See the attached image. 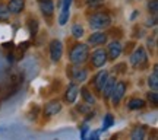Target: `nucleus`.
Returning <instances> with one entry per match:
<instances>
[{
    "instance_id": "23",
    "label": "nucleus",
    "mask_w": 158,
    "mask_h": 140,
    "mask_svg": "<svg viewBox=\"0 0 158 140\" xmlns=\"http://www.w3.org/2000/svg\"><path fill=\"white\" fill-rule=\"evenodd\" d=\"M72 34H73L75 38H81L84 35V28L76 23V25H73V28H72Z\"/></svg>"
},
{
    "instance_id": "21",
    "label": "nucleus",
    "mask_w": 158,
    "mask_h": 140,
    "mask_svg": "<svg viewBox=\"0 0 158 140\" xmlns=\"http://www.w3.org/2000/svg\"><path fill=\"white\" fill-rule=\"evenodd\" d=\"M10 16V12L7 9V6L0 5V22H7Z\"/></svg>"
},
{
    "instance_id": "13",
    "label": "nucleus",
    "mask_w": 158,
    "mask_h": 140,
    "mask_svg": "<svg viewBox=\"0 0 158 140\" xmlns=\"http://www.w3.org/2000/svg\"><path fill=\"white\" fill-rule=\"evenodd\" d=\"M40 9L43 12V15L47 18H50L54 13V5L51 0H41L40 2Z\"/></svg>"
},
{
    "instance_id": "5",
    "label": "nucleus",
    "mask_w": 158,
    "mask_h": 140,
    "mask_svg": "<svg viewBox=\"0 0 158 140\" xmlns=\"http://www.w3.org/2000/svg\"><path fill=\"white\" fill-rule=\"evenodd\" d=\"M108 57H107V51L102 50V48H98L92 53V56H91V62H92V66L94 67H102L106 63H107Z\"/></svg>"
},
{
    "instance_id": "8",
    "label": "nucleus",
    "mask_w": 158,
    "mask_h": 140,
    "mask_svg": "<svg viewBox=\"0 0 158 140\" xmlns=\"http://www.w3.org/2000/svg\"><path fill=\"white\" fill-rule=\"evenodd\" d=\"M70 5H72V0H63L62 3V12H60V16H59V23L60 25H66L70 16Z\"/></svg>"
},
{
    "instance_id": "7",
    "label": "nucleus",
    "mask_w": 158,
    "mask_h": 140,
    "mask_svg": "<svg viewBox=\"0 0 158 140\" xmlns=\"http://www.w3.org/2000/svg\"><path fill=\"white\" fill-rule=\"evenodd\" d=\"M62 111V102L59 99H54V101L48 102L44 108V115L47 117H53V115H57L59 112Z\"/></svg>"
},
{
    "instance_id": "11",
    "label": "nucleus",
    "mask_w": 158,
    "mask_h": 140,
    "mask_svg": "<svg viewBox=\"0 0 158 140\" xmlns=\"http://www.w3.org/2000/svg\"><path fill=\"white\" fill-rule=\"evenodd\" d=\"M88 42H89L91 45L106 44V42H107V34H104V32H94V34L88 38Z\"/></svg>"
},
{
    "instance_id": "2",
    "label": "nucleus",
    "mask_w": 158,
    "mask_h": 140,
    "mask_svg": "<svg viewBox=\"0 0 158 140\" xmlns=\"http://www.w3.org/2000/svg\"><path fill=\"white\" fill-rule=\"evenodd\" d=\"M110 23H111V18L106 12H98L89 16V26L92 29H106L107 26H110Z\"/></svg>"
},
{
    "instance_id": "25",
    "label": "nucleus",
    "mask_w": 158,
    "mask_h": 140,
    "mask_svg": "<svg viewBox=\"0 0 158 140\" xmlns=\"http://www.w3.org/2000/svg\"><path fill=\"white\" fill-rule=\"evenodd\" d=\"M148 9L149 12H152L154 15H157V10H158V0H152L148 3Z\"/></svg>"
},
{
    "instance_id": "1",
    "label": "nucleus",
    "mask_w": 158,
    "mask_h": 140,
    "mask_svg": "<svg viewBox=\"0 0 158 140\" xmlns=\"http://www.w3.org/2000/svg\"><path fill=\"white\" fill-rule=\"evenodd\" d=\"M88 56H89L88 45L79 42V44H75L72 47V50L69 53V60H70V63H73V64H82L84 62H86Z\"/></svg>"
},
{
    "instance_id": "19",
    "label": "nucleus",
    "mask_w": 158,
    "mask_h": 140,
    "mask_svg": "<svg viewBox=\"0 0 158 140\" xmlns=\"http://www.w3.org/2000/svg\"><path fill=\"white\" fill-rule=\"evenodd\" d=\"M130 110H139V108H143L145 106V101L143 99H139V98H132L127 104Z\"/></svg>"
},
{
    "instance_id": "16",
    "label": "nucleus",
    "mask_w": 158,
    "mask_h": 140,
    "mask_svg": "<svg viewBox=\"0 0 158 140\" xmlns=\"http://www.w3.org/2000/svg\"><path fill=\"white\" fill-rule=\"evenodd\" d=\"M88 78V72L85 69H75V72L72 73V79L75 82H85Z\"/></svg>"
},
{
    "instance_id": "17",
    "label": "nucleus",
    "mask_w": 158,
    "mask_h": 140,
    "mask_svg": "<svg viewBox=\"0 0 158 140\" xmlns=\"http://www.w3.org/2000/svg\"><path fill=\"white\" fill-rule=\"evenodd\" d=\"M81 95H82V98H84L85 104H88L89 106H92L94 104H95V98L92 96V94H91L86 88H82V89H81Z\"/></svg>"
},
{
    "instance_id": "15",
    "label": "nucleus",
    "mask_w": 158,
    "mask_h": 140,
    "mask_svg": "<svg viewBox=\"0 0 158 140\" xmlns=\"http://www.w3.org/2000/svg\"><path fill=\"white\" fill-rule=\"evenodd\" d=\"M114 83H116V79L108 76L107 80H106V83H104V86H102V89H101L104 98H110V95H111V90H113V88H114Z\"/></svg>"
},
{
    "instance_id": "22",
    "label": "nucleus",
    "mask_w": 158,
    "mask_h": 140,
    "mask_svg": "<svg viewBox=\"0 0 158 140\" xmlns=\"http://www.w3.org/2000/svg\"><path fill=\"white\" fill-rule=\"evenodd\" d=\"M114 124V117L111 115V114H107L106 117H104V121H102V131H106V130H108L111 126Z\"/></svg>"
},
{
    "instance_id": "6",
    "label": "nucleus",
    "mask_w": 158,
    "mask_h": 140,
    "mask_svg": "<svg viewBox=\"0 0 158 140\" xmlns=\"http://www.w3.org/2000/svg\"><path fill=\"white\" fill-rule=\"evenodd\" d=\"M63 54V44L59 39H53L50 42V57L53 62H59Z\"/></svg>"
},
{
    "instance_id": "27",
    "label": "nucleus",
    "mask_w": 158,
    "mask_h": 140,
    "mask_svg": "<svg viewBox=\"0 0 158 140\" xmlns=\"http://www.w3.org/2000/svg\"><path fill=\"white\" fill-rule=\"evenodd\" d=\"M88 2V5L92 6V7H95V6H100L102 3V0H86Z\"/></svg>"
},
{
    "instance_id": "24",
    "label": "nucleus",
    "mask_w": 158,
    "mask_h": 140,
    "mask_svg": "<svg viewBox=\"0 0 158 140\" xmlns=\"http://www.w3.org/2000/svg\"><path fill=\"white\" fill-rule=\"evenodd\" d=\"M28 25H29V32L32 35L37 34V31H38V21L37 19H31Z\"/></svg>"
},
{
    "instance_id": "29",
    "label": "nucleus",
    "mask_w": 158,
    "mask_h": 140,
    "mask_svg": "<svg viewBox=\"0 0 158 140\" xmlns=\"http://www.w3.org/2000/svg\"><path fill=\"white\" fill-rule=\"evenodd\" d=\"M86 131H88V126H84V127H82V139H85V137H86Z\"/></svg>"
},
{
    "instance_id": "10",
    "label": "nucleus",
    "mask_w": 158,
    "mask_h": 140,
    "mask_svg": "<svg viewBox=\"0 0 158 140\" xmlns=\"http://www.w3.org/2000/svg\"><path fill=\"white\" fill-rule=\"evenodd\" d=\"M107 78H108V73L106 72V70H101V72H98L95 74V78H94V80H92V83H94V88L97 89V92H101L102 86H104V83H106Z\"/></svg>"
},
{
    "instance_id": "12",
    "label": "nucleus",
    "mask_w": 158,
    "mask_h": 140,
    "mask_svg": "<svg viewBox=\"0 0 158 140\" xmlns=\"http://www.w3.org/2000/svg\"><path fill=\"white\" fill-rule=\"evenodd\" d=\"M122 54V44L118 42V41H113V42H110L108 45V58H111V60H116L118 56Z\"/></svg>"
},
{
    "instance_id": "9",
    "label": "nucleus",
    "mask_w": 158,
    "mask_h": 140,
    "mask_svg": "<svg viewBox=\"0 0 158 140\" xmlns=\"http://www.w3.org/2000/svg\"><path fill=\"white\" fill-rule=\"evenodd\" d=\"M78 94H79V88H78V85H76V82L70 83L68 86V89H66V94H64V99H66V102L73 104V102L76 101V98H78Z\"/></svg>"
},
{
    "instance_id": "20",
    "label": "nucleus",
    "mask_w": 158,
    "mask_h": 140,
    "mask_svg": "<svg viewBox=\"0 0 158 140\" xmlns=\"http://www.w3.org/2000/svg\"><path fill=\"white\" fill-rule=\"evenodd\" d=\"M145 137V129L143 127H136L133 129V131L130 133V139L138 140V139H143Z\"/></svg>"
},
{
    "instance_id": "30",
    "label": "nucleus",
    "mask_w": 158,
    "mask_h": 140,
    "mask_svg": "<svg viewBox=\"0 0 158 140\" xmlns=\"http://www.w3.org/2000/svg\"><path fill=\"white\" fill-rule=\"evenodd\" d=\"M98 134H100L98 131H94V133H91V137H94V139H97V137H98Z\"/></svg>"
},
{
    "instance_id": "26",
    "label": "nucleus",
    "mask_w": 158,
    "mask_h": 140,
    "mask_svg": "<svg viewBox=\"0 0 158 140\" xmlns=\"http://www.w3.org/2000/svg\"><path fill=\"white\" fill-rule=\"evenodd\" d=\"M148 99L152 102V105H157V102H158V94H157V90L149 92V94H148Z\"/></svg>"
},
{
    "instance_id": "3",
    "label": "nucleus",
    "mask_w": 158,
    "mask_h": 140,
    "mask_svg": "<svg viewBox=\"0 0 158 140\" xmlns=\"http://www.w3.org/2000/svg\"><path fill=\"white\" fill-rule=\"evenodd\" d=\"M148 63V56L145 53V48L143 47H138L132 54H130V64L135 69H143Z\"/></svg>"
},
{
    "instance_id": "28",
    "label": "nucleus",
    "mask_w": 158,
    "mask_h": 140,
    "mask_svg": "<svg viewBox=\"0 0 158 140\" xmlns=\"http://www.w3.org/2000/svg\"><path fill=\"white\" fill-rule=\"evenodd\" d=\"M78 111L79 112H88L89 111V105L85 104V105H78Z\"/></svg>"
},
{
    "instance_id": "4",
    "label": "nucleus",
    "mask_w": 158,
    "mask_h": 140,
    "mask_svg": "<svg viewBox=\"0 0 158 140\" xmlns=\"http://www.w3.org/2000/svg\"><path fill=\"white\" fill-rule=\"evenodd\" d=\"M124 92H126V83L124 82H117V83H114V88L111 90V102H113V105H118V102L122 101V98L124 96Z\"/></svg>"
},
{
    "instance_id": "18",
    "label": "nucleus",
    "mask_w": 158,
    "mask_h": 140,
    "mask_svg": "<svg viewBox=\"0 0 158 140\" xmlns=\"http://www.w3.org/2000/svg\"><path fill=\"white\" fill-rule=\"evenodd\" d=\"M157 66H154V72L152 74L149 76V79H148V85H149V88L152 90H157L158 89V74H157Z\"/></svg>"
},
{
    "instance_id": "14",
    "label": "nucleus",
    "mask_w": 158,
    "mask_h": 140,
    "mask_svg": "<svg viewBox=\"0 0 158 140\" xmlns=\"http://www.w3.org/2000/svg\"><path fill=\"white\" fill-rule=\"evenodd\" d=\"M23 7H25V0H10L9 2V5H7V9L10 13H21L23 10Z\"/></svg>"
}]
</instances>
